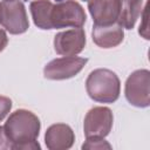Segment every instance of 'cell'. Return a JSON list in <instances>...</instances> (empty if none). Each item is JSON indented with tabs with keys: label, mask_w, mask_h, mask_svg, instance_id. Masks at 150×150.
<instances>
[{
	"label": "cell",
	"mask_w": 150,
	"mask_h": 150,
	"mask_svg": "<svg viewBox=\"0 0 150 150\" xmlns=\"http://www.w3.org/2000/svg\"><path fill=\"white\" fill-rule=\"evenodd\" d=\"M0 25L14 35L22 34L29 28L27 12L21 0H2L0 2Z\"/></svg>",
	"instance_id": "cell-5"
},
{
	"label": "cell",
	"mask_w": 150,
	"mask_h": 150,
	"mask_svg": "<svg viewBox=\"0 0 150 150\" xmlns=\"http://www.w3.org/2000/svg\"><path fill=\"white\" fill-rule=\"evenodd\" d=\"M53 2L50 0H33L29 4V11L34 25L40 29H52L50 11Z\"/></svg>",
	"instance_id": "cell-13"
},
{
	"label": "cell",
	"mask_w": 150,
	"mask_h": 150,
	"mask_svg": "<svg viewBox=\"0 0 150 150\" xmlns=\"http://www.w3.org/2000/svg\"><path fill=\"white\" fill-rule=\"evenodd\" d=\"M8 43V38H7V34L4 29H0V53L6 48Z\"/></svg>",
	"instance_id": "cell-18"
},
{
	"label": "cell",
	"mask_w": 150,
	"mask_h": 150,
	"mask_svg": "<svg viewBox=\"0 0 150 150\" xmlns=\"http://www.w3.org/2000/svg\"><path fill=\"white\" fill-rule=\"evenodd\" d=\"M75 141L73 129L64 123L52 124L45 134V144L49 150L70 149Z\"/></svg>",
	"instance_id": "cell-10"
},
{
	"label": "cell",
	"mask_w": 150,
	"mask_h": 150,
	"mask_svg": "<svg viewBox=\"0 0 150 150\" xmlns=\"http://www.w3.org/2000/svg\"><path fill=\"white\" fill-rule=\"evenodd\" d=\"M143 0H122L117 23L124 29H132L143 11Z\"/></svg>",
	"instance_id": "cell-12"
},
{
	"label": "cell",
	"mask_w": 150,
	"mask_h": 150,
	"mask_svg": "<svg viewBox=\"0 0 150 150\" xmlns=\"http://www.w3.org/2000/svg\"><path fill=\"white\" fill-rule=\"evenodd\" d=\"M8 149H12V143L6 135L4 127L0 125V150H8Z\"/></svg>",
	"instance_id": "cell-17"
},
{
	"label": "cell",
	"mask_w": 150,
	"mask_h": 150,
	"mask_svg": "<svg viewBox=\"0 0 150 150\" xmlns=\"http://www.w3.org/2000/svg\"><path fill=\"white\" fill-rule=\"evenodd\" d=\"M88 59L79 56H63L49 61L43 68V75L48 80L61 81L76 76L86 66Z\"/></svg>",
	"instance_id": "cell-6"
},
{
	"label": "cell",
	"mask_w": 150,
	"mask_h": 150,
	"mask_svg": "<svg viewBox=\"0 0 150 150\" xmlns=\"http://www.w3.org/2000/svg\"><path fill=\"white\" fill-rule=\"evenodd\" d=\"M86 46V33L83 28H71L57 33L54 36V49L62 56H75Z\"/></svg>",
	"instance_id": "cell-8"
},
{
	"label": "cell",
	"mask_w": 150,
	"mask_h": 150,
	"mask_svg": "<svg viewBox=\"0 0 150 150\" xmlns=\"http://www.w3.org/2000/svg\"><path fill=\"white\" fill-rule=\"evenodd\" d=\"M82 149H111V145L104 139V137H87L86 142L82 144Z\"/></svg>",
	"instance_id": "cell-14"
},
{
	"label": "cell",
	"mask_w": 150,
	"mask_h": 150,
	"mask_svg": "<svg viewBox=\"0 0 150 150\" xmlns=\"http://www.w3.org/2000/svg\"><path fill=\"white\" fill-rule=\"evenodd\" d=\"M114 116L108 107H94L84 116L83 132L86 137H105L112 128Z\"/></svg>",
	"instance_id": "cell-7"
},
{
	"label": "cell",
	"mask_w": 150,
	"mask_h": 150,
	"mask_svg": "<svg viewBox=\"0 0 150 150\" xmlns=\"http://www.w3.org/2000/svg\"><path fill=\"white\" fill-rule=\"evenodd\" d=\"M124 95L127 101L137 108H146L150 105V71L148 69H138L132 71L124 86Z\"/></svg>",
	"instance_id": "cell-4"
},
{
	"label": "cell",
	"mask_w": 150,
	"mask_h": 150,
	"mask_svg": "<svg viewBox=\"0 0 150 150\" xmlns=\"http://www.w3.org/2000/svg\"><path fill=\"white\" fill-rule=\"evenodd\" d=\"M87 15L83 7L75 0H66L53 4L50 11L52 29L56 28H81L86 23Z\"/></svg>",
	"instance_id": "cell-3"
},
{
	"label": "cell",
	"mask_w": 150,
	"mask_h": 150,
	"mask_svg": "<svg viewBox=\"0 0 150 150\" xmlns=\"http://www.w3.org/2000/svg\"><path fill=\"white\" fill-rule=\"evenodd\" d=\"M5 132L15 150H36L40 144L36 138L41 123L39 117L26 109H18L9 115L4 125Z\"/></svg>",
	"instance_id": "cell-1"
},
{
	"label": "cell",
	"mask_w": 150,
	"mask_h": 150,
	"mask_svg": "<svg viewBox=\"0 0 150 150\" xmlns=\"http://www.w3.org/2000/svg\"><path fill=\"white\" fill-rule=\"evenodd\" d=\"M141 16L143 18L142 21H143V25H139V34L144 38V39H149V34H148V11H146V5L143 7V11H142V14Z\"/></svg>",
	"instance_id": "cell-16"
},
{
	"label": "cell",
	"mask_w": 150,
	"mask_h": 150,
	"mask_svg": "<svg viewBox=\"0 0 150 150\" xmlns=\"http://www.w3.org/2000/svg\"><path fill=\"white\" fill-rule=\"evenodd\" d=\"M91 38L96 46L109 49L118 46L123 41L124 30L117 22L107 26L94 25L91 30Z\"/></svg>",
	"instance_id": "cell-11"
},
{
	"label": "cell",
	"mask_w": 150,
	"mask_h": 150,
	"mask_svg": "<svg viewBox=\"0 0 150 150\" xmlns=\"http://www.w3.org/2000/svg\"><path fill=\"white\" fill-rule=\"evenodd\" d=\"M83 1H88V0H83Z\"/></svg>",
	"instance_id": "cell-19"
},
{
	"label": "cell",
	"mask_w": 150,
	"mask_h": 150,
	"mask_svg": "<svg viewBox=\"0 0 150 150\" xmlns=\"http://www.w3.org/2000/svg\"><path fill=\"white\" fill-rule=\"evenodd\" d=\"M122 0H88V11L94 25L107 26L117 22Z\"/></svg>",
	"instance_id": "cell-9"
},
{
	"label": "cell",
	"mask_w": 150,
	"mask_h": 150,
	"mask_svg": "<svg viewBox=\"0 0 150 150\" xmlns=\"http://www.w3.org/2000/svg\"><path fill=\"white\" fill-rule=\"evenodd\" d=\"M12 109V100L6 96L0 95V122L9 114Z\"/></svg>",
	"instance_id": "cell-15"
},
{
	"label": "cell",
	"mask_w": 150,
	"mask_h": 150,
	"mask_svg": "<svg viewBox=\"0 0 150 150\" xmlns=\"http://www.w3.org/2000/svg\"><path fill=\"white\" fill-rule=\"evenodd\" d=\"M88 96L98 103H114L120 97L121 82L116 73L107 68H97L86 80Z\"/></svg>",
	"instance_id": "cell-2"
}]
</instances>
